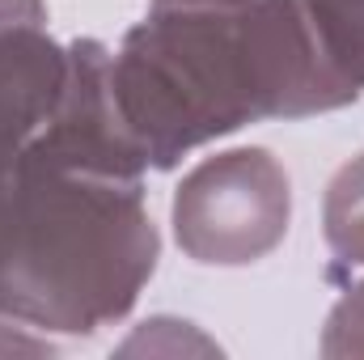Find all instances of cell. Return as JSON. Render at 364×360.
Listing matches in <instances>:
<instances>
[{"label":"cell","instance_id":"4","mask_svg":"<svg viewBox=\"0 0 364 360\" xmlns=\"http://www.w3.org/2000/svg\"><path fill=\"white\" fill-rule=\"evenodd\" d=\"M68 77V43L47 26H17L0 34V221L13 199L21 153L51 115Z\"/></svg>","mask_w":364,"mask_h":360},{"label":"cell","instance_id":"8","mask_svg":"<svg viewBox=\"0 0 364 360\" xmlns=\"http://www.w3.org/2000/svg\"><path fill=\"white\" fill-rule=\"evenodd\" d=\"M47 352H55L51 335H38L21 322L0 318V356H47Z\"/></svg>","mask_w":364,"mask_h":360},{"label":"cell","instance_id":"6","mask_svg":"<svg viewBox=\"0 0 364 360\" xmlns=\"http://www.w3.org/2000/svg\"><path fill=\"white\" fill-rule=\"evenodd\" d=\"M301 4L339 81L364 93V0H301Z\"/></svg>","mask_w":364,"mask_h":360},{"label":"cell","instance_id":"3","mask_svg":"<svg viewBox=\"0 0 364 360\" xmlns=\"http://www.w3.org/2000/svg\"><path fill=\"white\" fill-rule=\"evenodd\" d=\"M170 225L199 268H255L275 255L292 225V179L263 144L208 153L182 174Z\"/></svg>","mask_w":364,"mask_h":360},{"label":"cell","instance_id":"2","mask_svg":"<svg viewBox=\"0 0 364 360\" xmlns=\"http://www.w3.org/2000/svg\"><path fill=\"white\" fill-rule=\"evenodd\" d=\"M157 259L144 179L26 144L0 221V318L38 335H97L132 314Z\"/></svg>","mask_w":364,"mask_h":360},{"label":"cell","instance_id":"10","mask_svg":"<svg viewBox=\"0 0 364 360\" xmlns=\"http://www.w3.org/2000/svg\"><path fill=\"white\" fill-rule=\"evenodd\" d=\"M246 0H149V9H229Z\"/></svg>","mask_w":364,"mask_h":360},{"label":"cell","instance_id":"9","mask_svg":"<svg viewBox=\"0 0 364 360\" xmlns=\"http://www.w3.org/2000/svg\"><path fill=\"white\" fill-rule=\"evenodd\" d=\"M17 26H47V0H0V34Z\"/></svg>","mask_w":364,"mask_h":360},{"label":"cell","instance_id":"7","mask_svg":"<svg viewBox=\"0 0 364 360\" xmlns=\"http://www.w3.org/2000/svg\"><path fill=\"white\" fill-rule=\"evenodd\" d=\"M318 352L331 356V360L364 356V280L348 284L339 292V301L331 305L326 327H322V339H318Z\"/></svg>","mask_w":364,"mask_h":360},{"label":"cell","instance_id":"1","mask_svg":"<svg viewBox=\"0 0 364 360\" xmlns=\"http://www.w3.org/2000/svg\"><path fill=\"white\" fill-rule=\"evenodd\" d=\"M119 115L149 170L166 174L250 123L352 106L301 0L149 9L110 47Z\"/></svg>","mask_w":364,"mask_h":360},{"label":"cell","instance_id":"5","mask_svg":"<svg viewBox=\"0 0 364 360\" xmlns=\"http://www.w3.org/2000/svg\"><path fill=\"white\" fill-rule=\"evenodd\" d=\"M322 238L335 271H364V153L343 162L326 182Z\"/></svg>","mask_w":364,"mask_h":360}]
</instances>
